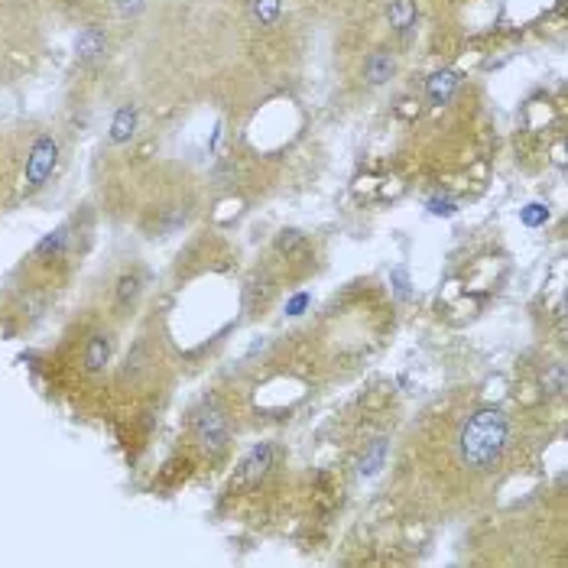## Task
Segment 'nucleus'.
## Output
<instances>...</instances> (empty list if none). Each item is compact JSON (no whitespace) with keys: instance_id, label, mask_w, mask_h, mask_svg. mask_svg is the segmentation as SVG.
<instances>
[{"instance_id":"1","label":"nucleus","mask_w":568,"mask_h":568,"mask_svg":"<svg viewBox=\"0 0 568 568\" xmlns=\"http://www.w3.org/2000/svg\"><path fill=\"white\" fill-rule=\"evenodd\" d=\"M510 438H514L510 416L497 406H481L462 423L455 436V448L465 468H471L475 475H490L500 468L510 448Z\"/></svg>"},{"instance_id":"2","label":"nucleus","mask_w":568,"mask_h":568,"mask_svg":"<svg viewBox=\"0 0 568 568\" xmlns=\"http://www.w3.org/2000/svg\"><path fill=\"white\" fill-rule=\"evenodd\" d=\"M62 163V140L55 131H33L27 140V156H23V173H20V185L17 195L20 199H33L59 173Z\"/></svg>"},{"instance_id":"3","label":"nucleus","mask_w":568,"mask_h":568,"mask_svg":"<svg viewBox=\"0 0 568 568\" xmlns=\"http://www.w3.org/2000/svg\"><path fill=\"white\" fill-rule=\"evenodd\" d=\"M189 429H192V438L199 442L202 452L209 455H224L227 445H231V423H227V413L221 406L215 396H202L192 413H189Z\"/></svg>"},{"instance_id":"4","label":"nucleus","mask_w":568,"mask_h":568,"mask_svg":"<svg viewBox=\"0 0 568 568\" xmlns=\"http://www.w3.org/2000/svg\"><path fill=\"white\" fill-rule=\"evenodd\" d=\"M153 374H156V351H153L146 335H140L131 345V351L124 354V364H121V371H118V381H121V387L136 390V387H143Z\"/></svg>"},{"instance_id":"5","label":"nucleus","mask_w":568,"mask_h":568,"mask_svg":"<svg viewBox=\"0 0 568 568\" xmlns=\"http://www.w3.org/2000/svg\"><path fill=\"white\" fill-rule=\"evenodd\" d=\"M143 290H146V273L143 266H124L114 280V293H111V308L118 318H131L140 300H143Z\"/></svg>"},{"instance_id":"6","label":"nucleus","mask_w":568,"mask_h":568,"mask_svg":"<svg viewBox=\"0 0 568 568\" xmlns=\"http://www.w3.org/2000/svg\"><path fill=\"white\" fill-rule=\"evenodd\" d=\"M72 244H75V221H62L59 227H52L43 241L33 247V263H40L45 270L59 266L72 254Z\"/></svg>"},{"instance_id":"7","label":"nucleus","mask_w":568,"mask_h":568,"mask_svg":"<svg viewBox=\"0 0 568 568\" xmlns=\"http://www.w3.org/2000/svg\"><path fill=\"white\" fill-rule=\"evenodd\" d=\"M114 357V332L111 328H91L82 348V371L88 377H101L111 367Z\"/></svg>"},{"instance_id":"8","label":"nucleus","mask_w":568,"mask_h":568,"mask_svg":"<svg viewBox=\"0 0 568 568\" xmlns=\"http://www.w3.org/2000/svg\"><path fill=\"white\" fill-rule=\"evenodd\" d=\"M108 49H111V33H108L104 23H88L85 30L75 37V59H79L82 65L101 62V59L108 55Z\"/></svg>"},{"instance_id":"9","label":"nucleus","mask_w":568,"mask_h":568,"mask_svg":"<svg viewBox=\"0 0 568 568\" xmlns=\"http://www.w3.org/2000/svg\"><path fill=\"white\" fill-rule=\"evenodd\" d=\"M273 462H276V448L270 445V442H261L244 462H241V471H237V484H247V487H254V484H261L266 475H270V468H273Z\"/></svg>"},{"instance_id":"10","label":"nucleus","mask_w":568,"mask_h":568,"mask_svg":"<svg viewBox=\"0 0 568 568\" xmlns=\"http://www.w3.org/2000/svg\"><path fill=\"white\" fill-rule=\"evenodd\" d=\"M387 20H390V30L403 43H409L416 37V23H419V10H416V0H390L387 3Z\"/></svg>"},{"instance_id":"11","label":"nucleus","mask_w":568,"mask_h":568,"mask_svg":"<svg viewBox=\"0 0 568 568\" xmlns=\"http://www.w3.org/2000/svg\"><path fill=\"white\" fill-rule=\"evenodd\" d=\"M136 131H140V108L128 101V104H121V108L114 111L108 140H111L114 146H124V143H131L133 136H136Z\"/></svg>"},{"instance_id":"12","label":"nucleus","mask_w":568,"mask_h":568,"mask_svg":"<svg viewBox=\"0 0 568 568\" xmlns=\"http://www.w3.org/2000/svg\"><path fill=\"white\" fill-rule=\"evenodd\" d=\"M394 72H396V59H394V52H387V49L371 52V55H367V62H364V82H367L371 88L387 85V82L394 79Z\"/></svg>"},{"instance_id":"13","label":"nucleus","mask_w":568,"mask_h":568,"mask_svg":"<svg viewBox=\"0 0 568 568\" xmlns=\"http://www.w3.org/2000/svg\"><path fill=\"white\" fill-rule=\"evenodd\" d=\"M462 85V79H458V72H452V69H442L436 72L429 82H426V98H429V104H452V98H455V91Z\"/></svg>"},{"instance_id":"14","label":"nucleus","mask_w":568,"mask_h":568,"mask_svg":"<svg viewBox=\"0 0 568 568\" xmlns=\"http://www.w3.org/2000/svg\"><path fill=\"white\" fill-rule=\"evenodd\" d=\"M303 251H306V234H303V231L286 227V231L276 234V254H283V257H300Z\"/></svg>"},{"instance_id":"15","label":"nucleus","mask_w":568,"mask_h":568,"mask_svg":"<svg viewBox=\"0 0 568 568\" xmlns=\"http://www.w3.org/2000/svg\"><path fill=\"white\" fill-rule=\"evenodd\" d=\"M270 296H273V283H270L266 276H263V280H254V283L244 290V306L251 308V312H254V308H263L270 303Z\"/></svg>"},{"instance_id":"16","label":"nucleus","mask_w":568,"mask_h":568,"mask_svg":"<svg viewBox=\"0 0 568 568\" xmlns=\"http://www.w3.org/2000/svg\"><path fill=\"white\" fill-rule=\"evenodd\" d=\"M251 13L261 27H273L283 13V0H251Z\"/></svg>"},{"instance_id":"17","label":"nucleus","mask_w":568,"mask_h":568,"mask_svg":"<svg viewBox=\"0 0 568 568\" xmlns=\"http://www.w3.org/2000/svg\"><path fill=\"white\" fill-rule=\"evenodd\" d=\"M384 458H387V442H384V438H377V442L371 445V452L361 458V475H377V471H381V465H384Z\"/></svg>"},{"instance_id":"18","label":"nucleus","mask_w":568,"mask_h":568,"mask_svg":"<svg viewBox=\"0 0 568 568\" xmlns=\"http://www.w3.org/2000/svg\"><path fill=\"white\" fill-rule=\"evenodd\" d=\"M108 3H111L114 17H121V20H136V17L146 10L150 0H108Z\"/></svg>"},{"instance_id":"19","label":"nucleus","mask_w":568,"mask_h":568,"mask_svg":"<svg viewBox=\"0 0 568 568\" xmlns=\"http://www.w3.org/2000/svg\"><path fill=\"white\" fill-rule=\"evenodd\" d=\"M542 384H546V387H552V394H562V390H566V367H562V364H556V367L542 377Z\"/></svg>"},{"instance_id":"20","label":"nucleus","mask_w":568,"mask_h":568,"mask_svg":"<svg viewBox=\"0 0 568 568\" xmlns=\"http://www.w3.org/2000/svg\"><path fill=\"white\" fill-rule=\"evenodd\" d=\"M394 290L399 300H409V280H406V270L403 266L394 270Z\"/></svg>"},{"instance_id":"21","label":"nucleus","mask_w":568,"mask_h":568,"mask_svg":"<svg viewBox=\"0 0 568 568\" xmlns=\"http://www.w3.org/2000/svg\"><path fill=\"white\" fill-rule=\"evenodd\" d=\"M542 215H549V212H546L542 205H529V212L524 215V221H526V224H539V221H542Z\"/></svg>"},{"instance_id":"22","label":"nucleus","mask_w":568,"mask_h":568,"mask_svg":"<svg viewBox=\"0 0 568 568\" xmlns=\"http://www.w3.org/2000/svg\"><path fill=\"white\" fill-rule=\"evenodd\" d=\"M433 212H436V215H452L455 205H452L448 199H433Z\"/></svg>"}]
</instances>
